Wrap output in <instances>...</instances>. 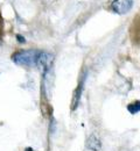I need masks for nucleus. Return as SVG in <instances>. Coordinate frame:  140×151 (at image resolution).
I'll use <instances>...</instances> for the list:
<instances>
[{"label": "nucleus", "mask_w": 140, "mask_h": 151, "mask_svg": "<svg viewBox=\"0 0 140 151\" xmlns=\"http://www.w3.org/2000/svg\"><path fill=\"white\" fill-rule=\"evenodd\" d=\"M40 54V50H21L12 56V60L21 66H35Z\"/></svg>", "instance_id": "f257e3e1"}, {"label": "nucleus", "mask_w": 140, "mask_h": 151, "mask_svg": "<svg viewBox=\"0 0 140 151\" xmlns=\"http://www.w3.org/2000/svg\"><path fill=\"white\" fill-rule=\"evenodd\" d=\"M133 6L132 0H115L112 2V9L118 14H125L130 12Z\"/></svg>", "instance_id": "f03ea898"}, {"label": "nucleus", "mask_w": 140, "mask_h": 151, "mask_svg": "<svg viewBox=\"0 0 140 151\" xmlns=\"http://www.w3.org/2000/svg\"><path fill=\"white\" fill-rule=\"evenodd\" d=\"M52 62H53V55H50V54H48V52H43V51H41L36 65L40 66L41 69H43L44 71H47V70L49 69Z\"/></svg>", "instance_id": "7ed1b4c3"}, {"label": "nucleus", "mask_w": 140, "mask_h": 151, "mask_svg": "<svg viewBox=\"0 0 140 151\" xmlns=\"http://www.w3.org/2000/svg\"><path fill=\"white\" fill-rule=\"evenodd\" d=\"M86 147L88 149H90L91 151H99L102 148V143H100L99 137H97L95 134H92L86 142Z\"/></svg>", "instance_id": "20e7f679"}, {"label": "nucleus", "mask_w": 140, "mask_h": 151, "mask_svg": "<svg viewBox=\"0 0 140 151\" xmlns=\"http://www.w3.org/2000/svg\"><path fill=\"white\" fill-rule=\"evenodd\" d=\"M127 111L131 114H136L140 112V101H136V102H132L127 106Z\"/></svg>", "instance_id": "39448f33"}, {"label": "nucleus", "mask_w": 140, "mask_h": 151, "mask_svg": "<svg viewBox=\"0 0 140 151\" xmlns=\"http://www.w3.org/2000/svg\"><path fill=\"white\" fill-rule=\"evenodd\" d=\"M17 38H18V41L20 42V43H25V37H22V36H20V35H17Z\"/></svg>", "instance_id": "423d86ee"}, {"label": "nucleus", "mask_w": 140, "mask_h": 151, "mask_svg": "<svg viewBox=\"0 0 140 151\" xmlns=\"http://www.w3.org/2000/svg\"><path fill=\"white\" fill-rule=\"evenodd\" d=\"M25 151H33V149H32V148H27Z\"/></svg>", "instance_id": "0eeeda50"}, {"label": "nucleus", "mask_w": 140, "mask_h": 151, "mask_svg": "<svg viewBox=\"0 0 140 151\" xmlns=\"http://www.w3.org/2000/svg\"><path fill=\"white\" fill-rule=\"evenodd\" d=\"M0 43H1V38H0Z\"/></svg>", "instance_id": "6e6552de"}]
</instances>
